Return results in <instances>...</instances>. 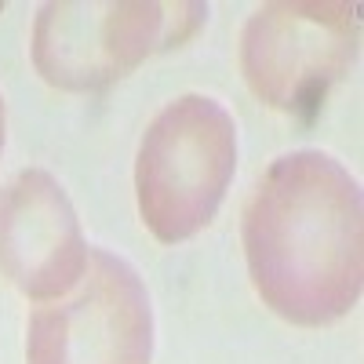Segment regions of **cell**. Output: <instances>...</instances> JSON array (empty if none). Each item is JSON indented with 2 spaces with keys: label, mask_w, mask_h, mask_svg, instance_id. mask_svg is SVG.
<instances>
[{
  "label": "cell",
  "mask_w": 364,
  "mask_h": 364,
  "mask_svg": "<svg viewBox=\"0 0 364 364\" xmlns=\"http://www.w3.org/2000/svg\"><path fill=\"white\" fill-rule=\"evenodd\" d=\"M245 259L266 306L302 328L346 317L364 288L357 178L321 149L277 157L245 208Z\"/></svg>",
  "instance_id": "obj_1"
},
{
  "label": "cell",
  "mask_w": 364,
  "mask_h": 364,
  "mask_svg": "<svg viewBox=\"0 0 364 364\" xmlns=\"http://www.w3.org/2000/svg\"><path fill=\"white\" fill-rule=\"evenodd\" d=\"M237 171V120L208 95L168 102L139 142L135 197L139 215L157 240L178 245L200 233Z\"/></svg>",
  "instance_id": "obj_2"
},
{
  "label": "cell",
  "mask_w": 364,
  "mask_h": 364,
  "mask_svg": "<svg viewBox=\"0 0 364 364\" xmlns=\"http://www.w3.org/2000/svg\"><path fill=\"white\" fill-rule=\"evenodd\" d=\"M208 18V4L63 0L33 22V66L63 91H99L128 77L154 51L178 48Z\"/></svg>",
  "instance_id": "obj_3"
},
{
  "label": "cell",
  "mask_w": 364,
  "mask_h": 364,
  "mask_svg": "<svg viewBox=\"0 0 364 364\" xmlns=\"http://www.w3.org/2000/svg\"><path fill=\"white\" fill-rule=\"evenodd\" d=\"M357 4H262L240 33V73L255 95L284 113H314L357 58Z\"/></svg>",
  "instance_id": "obj_4"
},
{
  "label": "cell",
  "mask_w": 364,
  "mask_h": 364,
  "mask_svg": "<svg viewBox=\"0 0 364 364\" xmlns=\"http://www.w3.org/2000/svg\"><path fill=\"white\" fill-rule=\"evenodd\" d=\"M154 306L142 277L102 248L87 252L73 295L29 317L26 364H149Z\"/></svg>",
  "instance_id": "obj_5"
},
{
  "label": "cell",
  "mask_w": 364,
  "mask_h": 364,
  "mask_svg": "<svg viewBox=\"0 0 364 364\" xmlns=\"http://www.w3.org/2000/svg\"><path fill=\"white\" fill-rule=\"evenodd\" d=\"M87 269L80 219L41 168H22L0 186V273L26 299H63Z\"/></svg>",
  "instance_id": "obj_6"
},
{
  "label": "cell",
  "mask_w": 364,
  "mask_h": 364,
  "mask_svg": "<svg viewBox=\"0 0 364 364\" xmlns=\"http://www.w3.org/2000/svg\"><path fill=\"white\" fill-rule=\"evenodd\" d=\"M0 149H4V99H0Z\"/></svg>",
  "instance_id": "obj_7"
},
{
  "label": "cell",
  "mask_w": 364,
  "mask_h": 364,
  "mask_svg": "<svg viewBox=\"0 0 364 364\" xmlns=\"http://www.w3.org/2000/svg\"><path fill=\"white\" fill-rule=\"evenodd\" d=\"M0 8H4V4H0Z\"/></svg>",
  "instance_id": "obj_8"
}]
</instances>
